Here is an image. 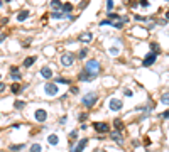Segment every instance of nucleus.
Segmentation results:
<instances>
[{"instance_id":"nucleus-1","label":"nucleus","mask_w":169,"mask_h":152,"mask_svg":"<svg viewBox=\"0 0 169 152\" xmlns=\"http://www.w3.org/2000/svg\"><path fill=\"white\" fill-rule=\"evenodd\" d=\"M100 73H102V66H100L98 61L88 59V63L85 64V68L80 73V76H78V79H80V81H93Z\"/></svg>"},{"instance_id":"nucleus-2","label":"nucleus","mask_w":169,"mask_h":152,"mask_svg":"<svg viewBox=\"0 0 169 152\" xmlns=\"http://www.w3.org/2000/svg\"><path fill=\"white\" fill-rule=\"evenodd\" d=\"M96 100H98V95H96L95 91H91V93H88V95L83 96L81 103H83V107H86V108H91V107H95Z\"/></svg>"},{"instance_id":"nucleus-3","label":"nucleus","mask_w":169,"mask_h":152,"mask_svg":"<svg viewBox=\"0 0 169 152\" xmlns=\"http://www.w3.org/2000/svg\"><path fill=\"white\" fill-rule=\"evenodd\" d=\"M73 63H74V54L73 52H64L63 56H61V66L69 68V66H73Z\"/></svg>"},{"instance_id":"nucleus-4","label":"nucleus","mask_w":169,"mask_h":152,"mask_svg":"<svg viewBox=\"0 0 169 152\" xmlns=\"http://www.w3.org/2000/svg\"><path fill=\"white\" fill-rule=\"evenodd\" d=\"M34 120L39 122V124L46 122V120H48V112H46L44 108H37V110L34 112Z\"/></svg>"},{"instance_id":"nucleus-5","label":"nucleus","mask_w":169,"mask_h":152,"mask_svg":"<svg viewBox=\"0 0 169 152\" xmlns=\"http://www.w3.org/2000/svg\"><path fill=\"white\" fill-rule=\"evenodd\" d=\"M156 59H157V54H156V52H149L145 57H144V61H142V66H144V68H149V66H152V64L156 63Z\"/></svg>"},{"instance_id":"nucleus-6","label":"nucleus","mask_w":169,"mask_h":152,"mask_svg":"<svg viewBox=\"0 0 169 152\" xmlns=\"http://www.w3.org/2000/svg\"><path fill=\"white\" fill-rule=\"evenodd\" d=\"M44 91H46V95H48V96H56L57 95V85H56V83H46Z\"/></svg>"},{"instance_id":"nucleus-7","label":"nucleus","mask_w":169,"mask_h":152,"mask_svg":"<svg viewBox=\"0 0 169 152\" xmlns=\"http://www.w3.org/2000/svg\"><path fill=\"white\" fill-rule=\"evenodd\" d=\"M93 128L96 130V132H100V133H107L110 130V127H108V124H105V122H102V124H100V122H95V124H93Z\"/></svg>"},{"instance_id":"nucleus-8","label":"nucleus","mask_w":169,"mask_h":152,"mask_svg":"<svg viewBox=\"0 0 169 152\" xmlns=\"http://www.w3.org/2000/svg\"><path fill=\"white\" fill-rule=\"evenodd\" d=\"M122 100H118V98H112L110 100V110H113V112H118V110H122Z\"/></svg>"},{"instance_id":"nucleus-9","label":"nucleus","mask_w":169,"mask_h":152,"mask_svg":"<svg viewBox=\"0 0 169 152\" xmlns=\"http://www.w3.org/2000/svg\"><path fill=\"white\" fill-rule=\"evenodd\" d=\"M86 145H88V139H81L80 142H78V145L71 149V152H83Z\"/></svg>"},{"instance_id":"nucleus-10","label":"nucleus","mask_w":169,"mask_h":152,"mask_svg":"<svg viewBox=\"0 0 169 152\" xmlns=\"http://www.w3.org/2000/svg\"><path fill=\"white\" fill-rule=\"evenodd\" d=\"M61 12H63V14H66V15H69V12H73V5H71L69 2L63 3V7H61Z\"/></svg>"},{"instance_id":"nucleus-11","label":"nucleus","mask_w":169,"mask_h":152,"mask_svg":"<svg viewBox=\"0 0 169 152\" xmlns=\"http://www.w3.org/2000/svg\"><path fill=\"white\" fill-rule=\"evenodd\" d=\"M34 63H36V56H29V57H26V59H24L22 66H24V68H31Z\"/></svg>"},{"instance_id":"nucleus-12","label":"nucleus","mask_w":169,"mask_h":152,"mask_svg":"<svg viewBox=\"0 0 169 152\" xmlns=\"http://www.w3.org/2000/svg\"><path fill=\"white\" fill-rule=\"evenodd\" d=\"M27 17H29V10H20V12L17 14V20H19V22H24Z\"/></svg>"},{"instance_id":"nucleus-13","label":"nucleus","mask_w":169,"mask_h":152,"mask_svg":"<svg viewBox=\"0 0 169 152\" xmlns=\"http://www.w3.org/2000/svg\"><path fill=\"white\" fill-rule=\"evenodd\" d=\"M41 74H42V78L49 79V78L53 76V71H51V68H48V66H46V68H42V69H41Z\"/></svg>"},{"instance_id":"nucleus-14","label":"nucleus","mask_w":169,"mask_h":152,"mask_svg":"<svg viewBox=\"0 0 169 152\" xmlns=\"http://www.w3.org/2000/svg\"><path fill=\"white\" fill-rule=\"evenodd\" d=\"M57 142H59V137H57L56 133H51V135L48 137V144L49 145H56Z\"/></svg>"},{"instance_id":"nucleus-15","label":"nucleus","mask_w":169,"mask_h":152,"mask_svg":"<svg viewBox=\"0 0 169 152\" xmlns=\"http://www.w3.org/2000/svg\"><path fill=\"white\" fill-rule=\"evenodd\" d=\"M49 5H51L53 10H61V7H63V2H61V0H51V3H49Z\"/></svg>"},{"instance_id":"nucleus-16","label":"nucleus","mask_w":169,"mask_h":152,"mask_svg":"<svg viewBox=\"0 0 169 152\" xmlns=\"http://www.w3.org/2000/svg\"><path fill=\"white\" fill-rule=\"evenodd\" d=\"M80 41L81 42H90L91 41V32H85V34L80 36Z\"/></svg>"},{"instance_id":"nucleus-17","label":"nucleus","mask_w":169,"mask_h":152,"mask_svg":"<svg viewBox=\"0 0 169 152\" xmlns=\"http://www.w3.org/2000/svg\"><path fill=\"white\" fill-rule=\"evenodd\" d=\"M51 17L53 19H63V17H66V14H63L61 10H54V12L51 14Z\"/></svg>"},{"instance_id":"nucleus-18","label":"nucleus","mask_w":169,"mask_h":152,"mask_svg":"<svg viewBox=\"0 0 169 152\" xmlns=\"http://www.w3.org/2000/svg\"><path fill=\"white\" fill-rule=\"evenodd\" d=\"M10 91H12L14 95H17V93L20 91V85H19V83H14V85L10 86Z\"/></svg>"},{"instance_id":"nucleus-19","label":"nucleus","mask_w":169,"mask_h":152,"mask_svg":"<svg viewBox=\"0 0 169 152\" xmlns=\"http://www.w3.org/2000/svg\"><path fill=\"white\" fill-rule=\"evenodd\" d=\"M113 127H115V132H120V130L124 128V124H122V122L117 118V120H115V124H113Z\"/></svg>"},{"instance_id":"nucleus-20","label":"nucleus","mask_w":169,"mask_h":152,"mask_svg":"<svg viewBox=\"0 0 169 152\" xmlns=\"http://www.w3.org/2000/svg\"><path fill=\"white\" fill-rule=\"evenodd\" d=\"M24 147H26L24 144H17V145H12V147H10V150H12V152H19V150H22Z\"/></svg>"},{"instance_id":"nucleus-21","label":"nucleus","mask_w":169,"mask_h":152,"mask_svg":"<svg viewBox=\"0 0 169 152\" xmlns=\"http://www.w3.org/2000/svg\"><path fill=\"white\" fill-rule=\"evenodd\" d=\"M14 107H15L17 110H20V108H24V107H26V101H22V100H17L15 103H14Z\"/></svg>"},{"instance_id":"nucleus-22","label":"nucleus","mask_w":169,"mask_h":152,"mask_svg":"<svg viewBox=\"0 0 169 152\" xmlns=\"http://www.w3.org/2000/svg\"><path fill=\"white\" fill-rule=\"evenodd\" d=\"M31 152H42V147L39 144H32L31 145Z\"/></svg>"},{"instance_id":"nucleus-23","label":"nucleus","mask_w":169,"mask_h":152,"mask_svg":"<svg viewBox=\"0 0 169 152\" xmlns=\"http://www.w3.org/2000/svg\"><path fill=\"white\" fill-rule=\"evenodd\" d=\"M56 83H63V85H71V79H66V78H56Z\"/></svg>"},{"instance_id":"nucleus-24","label":"nucleus","mask_w":169,"mask_h":152,"mask_svg":"<svg viewBox=\"0 0 169 152\" xmlns=\"http://www.w3.org/2000/svg\"><path fill=\"white\" fill-rule=\"evenodd\" d=\"M118 133H120V132H113V133H112V139L115 140V142H118V144H122V137H120V135H118Z\"/></svg>"},{"instance_id":"nucleus-25","label":"nucleus","mask_w":169,"mask_h":152,"mask_svg":"<svg viewBox=\"0 0 169 152\" xmlns=\"http://www.w3.org/2000/svg\"><path fill=\"white\" fill-rule=\"evenodd\" d=\"M86 56H88V49H81L80 52H78V57H80V59H85Z\"/></svg>"},{"instance_id":"nucleus-26","label":"nucleus","mask_w":169,"mask_h":152,"mask_svg":"<svg viewBox=\"0 0 169 152\" xmlns=\"http://www.w3.org/2000/svg\"><path fill=\"white\" fill-rule=\"evenodd\" d=\"M161 101H162L164 105H169V93H164V95L161 96Z\"/></svg>"},{"instance_id":"nucleus-27","label":"nucleus","mask_w":169,"mask_h":152,"mask_svg":"<svg viewBox=\"0 0 169 152\" xmlns=\"http://www.w3.org/2000/svg\"><path fill=\"white\" fill-rule=\"evenodd\" d=\"M150 49H152V51H156V54H159V51H161L159 44H156V42H152V44H150Z\"/></svg>"},{"instance_id":"nucleus-28","label":"nucleus","mask_w":169,"mask_h":152,"mask_svg":"<svg viewBox=\"0 0 169 152\" xmlns=\"http://www.w3.org/2000/svg\"><path fill=\"white\" fill-rule=\"evenodd\" d=\"M112 9H113V0H107V10L110 12Z\"/></svg>"},{"instance_id":"nucleus-29","label":"nucleus","mask_w":169,"mask_h":152,"mask_svg":"<svg viewBox=\"0 0 169 152\" xmlns=\"http://www.w3.org/2000/svg\"><path fill=\"white\" fill-rule=\"evenodd\" d=\"M78 91H80V90H78V86H71V90H69L71 95H78Z\"/></svg>"},{"instance_id":"nucleus-30","label":"nucleus","mask_w":169,"mask_h":152,"mask_svg":"<svg viewBox=\"0 0 169 152\" xmlns=\"http://www.w3.org/2000/svg\"><path fill=\"white\" fill-rule=\"evenodd\" d=\"M112 27H115V29H122V27H124V22H113Z\"/></svg>"},{"instance_id":"nucleus-31","label":"nucleus","mask_w":169,"mask_h":152,"mask_svg":"<svg viewBox=\"0 0 169 152\" xmlns=\"http://www.w3.org/2000/svg\"><path fill=\"white\" fill-rule=\"evenodd\" d=\"M10 73L17 74V73H19V66H10Z\"/></svg>"},{"instance_id":"nucleus-32","label":"nucleus","mask_w":169,"mask_h":152,"mask_svg":"<svg viewBox=\"0 0 169 152\" xmlns=\"http://www.w3.org/2000/svg\"><path fill=\"white\" fill-rule=\"evenodd\" d=\"M107 15H108V19H118V17H120L118 14H113V12H108Z\"/></svg>"},{"instance_id":"nucleus-33","label":"nucleus","mask_w":169,"mask_h":152,"mask_svg":"<svg viewBox=\"0 0 169 152\" xmlns=\"http://www.w3.org/2000/svg\"><path fill=\"white\" fill-rule=\"evenodd\" d=\"M12 79H14V81L17 83V81H19V79H22V76H20L19 73H17V74H12Z\"/></svg>"},{"instance_id":"nucleus-34","label":"nucleus","mask_w":169,"mask_h":152,"mask_svg":"<svg viewBox=\"0 0 169 152\" xmlns=\"http://www.w3.org/2000/svg\"><path fill=\"white\" fill-rule=\"evenodd\" d=\"M124 95H125V96H132V95H134V91L127 88V90H125V91H124Z\"/></svg>"},{"instance_id":"nucleus-35","label":"nucleus","mask_w":169,"mask_h":152,"mask_svg":"<svg viewBox=\"0 0 169 152\" xmlns=\"http://www.w3.org/2000/svg\"><path fill=\"white\" fill-rule=\"evenodd\" d=\"M110 54H112V56H117V54H118V49L117 48H112V49H110Z\"/></svg>"},{"instance_id":"nucleus-36","label":"nucleus","mask_w":169,"mask_h":152,"mask_svg":"<svg viewBox=\"0 0 169 152\" xmlns=\"http://www.w3.org/2000/svg\"><path fill=\"white\" fill-rule=\"evenodd\" d=\"M139 3H141L142 7H149V2H147V0H139Z\"/></svg>"},{"instance_id":"nucleus-37","label":"nucleus","mask_w":169,"mask_h":152,"mask_svg":"<svg viewBox=\"0 0 169 152\" xmlns=\"http://www.w3.org/2000/svg\"><path fill=\"white\" fill-rule=\"evenodd\" d=\"M86 117H88V115H86V113H81V115H80V122H83V124H85Z\"/></svg>"},{"instance_id":"nucleus-38","label":"nucleus","mask_w":169,"mask_h":152,"mask_svg":"<svg viewBox=\"0 0 169 152\" xmlns=\"http://www.w3.org/2000/svg\"><path fill=\"white\" fill-rule=\"evenodd\" d=\"M113 22H110V20H102V22H100V25H112Z\"/></svg>"},{"instance_id":"nucleus-39","label":"nucleus","mask_w":169,"mask_h":152,"mask_svg":"<svg viewBox=\"0 0 169 152\" xmlns=\"http://www.w3.org/2000/svg\"><path fill=\"white\" fill-rule=\"evenodd\" d=\"M69 137H71V139H76V137H78V132H76V130H73V132L69 133Z\"/></svg>"},{"instance_id":"nucleus-40","label":"nucleus","mask_w":169,"mask_h":152,"mask_svg":"<svg viewBox=\"0 0 169 152\" xmlns=\"http://www.w3.org/2000/svg\"><path fill=\"white\" fill-rule=\"evenodd\" d=\"M162 118H169V110H166V112L162 113Z\"/></svg>"},{"instance_id":"nucleus-41","label":"nucleus","mask_w":169,"mask_h":152,"mask_svg":"<svg viewBox=\"0 0 169 152\" xmlns=\"http://www.w3.org/2000/svg\"><path fill=\"white\" fill-rule=\"evenodd\" d=\"M135 20H145V19H144L142 15H139V14H137V15H135Z\"/></svg>"},{"instance_id":"nucleus-42","label":"nucleus","mask_w":169,"mask_h":152,"mask_svg":"<svg viewBox=\"0 0 169 152\" xmlns=\"http://www.w3.org/2000/svg\"><path fill=\"white\" fill-rule=\"evenodd\" d=\"M66 120H68V117H66V115H64V117H63V118H61V120H59V122H61V124H66Z\"/></svg>"},{"instance_id":"nucleus-43","label":"nucleus","mask_w":169,"mask_h":152,"mask_svg":"<svg viewBox=\"0 0 169 152\" xmlns=\"http://www.w3.org/2000/svg\"><path fill=\"white\" fill-rule=\"evenodd\" d=\"M3 90H5V85H3V83H0V93H2Z\"/></svg>"},{"instance_id":"nucleus-44","label":"nucleus","mask_w":169,"mask_h":152,"mask_svg":"<svg viewBox=\"0 0 169 152\" xmlns=\"http://www.w3.org/2000/svg\"><path fill=\"white\" fill-rule=\"evenodd\" d=\"M166 19H169V12H166Z\"/></svg>"},{"instance_id":"nucleus-45","label":"nucleus","mask_w":169,"mask_h":152,"mask_svg":"<svg viewBox=\"0 0 169 152\" xmlns=\"http://www.w3.org/2000/svg\"><path fill=\"white\" fill-rule=\"evenodd\" d=\"M0 7H2V2H0Z\"/></svg>"},{"instance_id":"nucleus-46","label":"nucleus","mask_w":169,"mask_h":152,"mask_svg":"<svg viewBox=\"0 0 169 152\" xmlns=\"http://www.w3.org/2000/svg\"><path fill=\"white\" fill-rule=\"evenodd\" d=\"M0 78H2V74H0Z\"/></svg>"},{"instance_id":"nucleus-47","label":"nucleus","mask_w":169,"mask_h":152,"mask_svg":"<svg viewBox=\"0 0 169 152\" xmlns=\"http://www.w3.org/2000/svg\"><path fill=\"white\" fill-rule=\"evenodd\" d=\"M103 152H107V150H103Z\"/></svg>"}]
</instances>
